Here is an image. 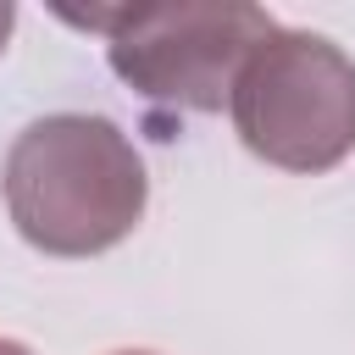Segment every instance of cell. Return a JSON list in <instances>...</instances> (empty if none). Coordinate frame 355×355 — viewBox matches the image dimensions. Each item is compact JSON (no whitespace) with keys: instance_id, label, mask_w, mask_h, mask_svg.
I'll return each instance as SVG.
<instances>
[{"instance_id":"277c9868","label":"cell","mask_w":355,"mask_h":355,"mask_svg":"<svg viewBox=\"0 0 355 355\" xmlns=\"http://www.w3.org/2000/svg\"><path fill=\"white\" fill-rule=\"evenodd\" d=\"M11 28H17V6H11V0H0V55H6V39H11Z\"/></svg>"},{"instance_id":"6da1fadb","label":"cell","mask_w":355,"mask_h":355,"mask_svg":"<svg viewBox=\"0 0 355 355\" xmlns=\"http://www.w3.org/2000/svg\"><path fill=\"white\" fill-rule=\"evenodd\" d=\"M11 227L61 261L116 250L150 205V178L133 139L111 116L55 111L28 122L0 166Z\"/></svg>"},{"instance_id":"8992f818","label":"cell","mask_w":355,"mask_h":355,"mask_svg":"<svg viewBox=\"0 0 355 355\" xmlns=\"http://www.w3.org/2000/svg\"><path fill=\"white\" fill-rule=\"evenodd\" d=\"M111 355H155V349H111Z\"/></svg>"},{"instance_id":"5b68a950","label":"cell","mask_w":355,"mask_h":355,"mask_svg":"<svg viewBox=\"0 0 355 355\" xmlns=\"http://www.w3.org/2000/svg\"><path fill=\"white\" fill-rule=\"evenodd\" d=\"M0 355H33L28 344H17V338H0Z\"/></svg>"},{"instance_id":"3957f363","label":"cell","mask_w":355,"mask_h":355,"mask_svg":"<svg viewBox=\"0 0 355 355\" xmlns=\"http://www.w3.org/2000/svg\"><path fill=\"white\" fill-rule=\"evenodd\" d=\"M227 116L239 144L277 172H333L355 155V61L311 28L266 33L233 78Z\"/></svg>"},{"instance_id":"7a4b0ae2","label":"cell","mask_w":355,"mask_h":355,"mask_svg":"<svg viewBox=\"0 0 355 355\" xmlns=\"http://www.w3.org/2000/svg\"><path fill=\"white\" fill-rule=\"evenodd\" d=\"M67 22L105 33L111 72L161 111H222L250 50L277 17L250 0H161V6H61Z\"/></svg>"}]
</instances>
